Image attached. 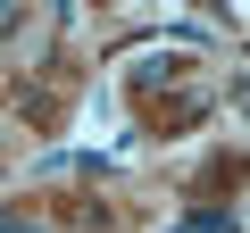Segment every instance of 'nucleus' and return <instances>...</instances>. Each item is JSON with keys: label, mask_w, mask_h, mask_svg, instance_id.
<instances>
[{"label": "nucleus", "mask_w": 250, "mask_h": 233, "mask_svg": "<svg viewBox=\"0 0 250 233\" xmlns=\"http://www.w3.org/2000/svg\"><path fill=\"white\" fill-rule=\"evenodd\" d=\"M167 233H242V216H217V208H200V216H184V225H167Z\"/></svg>", "instance_id": "f257e3e1"}, {"label": "nucleus", "mask_w": 250, "mask_h": 233, "mask_svg": "<svg viewBox=\"0 0 250 233\" xmlns=\"http://www.w3.org/2000/svg\"><path fill=\"white\" fill-rule=\"evenodd\" d=\"M17 34V0H0V42H9Z\"/></svg>", "instance_id": "f03ea898"}, {"label": "nucleus", "mask_w": 250, "mask_h": 233, "mask_svg": "<svg viewBox=\"0 0 250 233\" xmlns=\"http://www.w3.org/2000/svg\"><path fill=\"white\" fill-rule=\"evenodd\" d=\"M0 233H42V225L34 216H0Z\"/></svg>", "instance_id": "7ed1b4c3"}]
</instances>
